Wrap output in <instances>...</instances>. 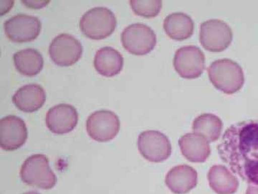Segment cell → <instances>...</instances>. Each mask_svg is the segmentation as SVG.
I'll return each instance as SVG.
<instances>
[{
  "label": "cell",
  "instance_id": "1",
  "mask_svg": "<svg viewBox=\"0 0 258 194\" xmlns=\"http://www.w3.org/2000/svg\"><path fill=\"white\" fill-rule=\"evenodd\" d=\"M217 151L230 171L258 185V120L237 122L226 129Z\"/></svg>",
  "mask_w": 258,
  "mask_h": 194
},
{
  "label": "cell",
  "instance_id": "2",
  "mask_svg": "<svg viewBox=\"0 0 258 194\" xmlns=\"http://www.w3.org/2000/svg\"><path fill=\"white\" fill-rule=\"evenodd\" d=\"M212 84L227 94L240 91L244 83L243 71L240 65L228 59L212 62L208 69Z\"/></svg>",
  "mask_w": 258,
  "mask_h": 194
},
{
  "label": "cell",
  "instance_id": "3",
  "mask_svg": "<svg viewBox=\"0 0 258 194\" xmlns=\"http://www.w3.org/2000/svg\"><path fill=\"white\" fill-rule=\"evenodd\" d=\"M116 25L114 13L104 7L88 10L80 20V28L83 35L93 40H102L110 36Z\"/></svg>",
  "mask_w": 258,
  "mask_h": 194
},
{
  "label": "cell",
  "instance_id": "4",
  "mask_svg": "<svg viewBox=\"0 0 258 194\" xmlns=\"http://www.w3.org/2000/svg\"><path fill=\"white\" fill-rule=\"evenodd\" d=\"M20 177L27 185L40 189H51L57 182L48 158L42 154L33 155L25 160L20 170Z\"/></svg>",
  "mask_w": 258,
  "mask_h": 194
},
{
  "label": "cell",
  "instance_id": "5",
  "mask_svg": "<svg viewBox=\"0 0 258 194\" xmlns=\"http://www.w3.org/2000/svg\"><path fill=\"white\" fill-rule=\"evenodd\" d=\"M123 47L136 56L149 54L157 45V35L150 27L142 23L128 25L121 34Z\"/></svg>",
  "mask_w": 258,
  "mask_h": 194
},
{
  "label": "cell",
  "instance_id": "6",
  "mask_svg": "<svg viewBox=\"0 0 258 194\" xmlns=\"http://www.w3.org/2000/svg\"><path fill=\"white\" fill-rule=\"evenodd\" d=\"M232 38V29L222 20L212 19L200 25V43L207 51L221 52L230 46Z\"/></svg>",
  "mask_w": 258,
  "mask_h": 194
},
{
  "label": "cell",
  "instance_id": "7",
  "mask_svg": "<svg viewBox=\"0 0 258 194\" xmlns=\"http://www.w3.org/2000/svg\"><path fill=\"white\" fill-rule=\"evenodd\" d=\"M137 146L142 156L153 163L166 161L171 154L170 141L159 131L147 130L142 132L139 134Z\"/></svg>",
  "mask_w": 258,
  "mask_h": 194
},
{
  "label": "cell",
  "instance_id": "8",
  "mask_svg": "<svg viewBox=\"0 0 258 194\" xmlns=\"http://www.w3.org/2000/svg\"><path fill=\"white\" fill-rule=\"evenodd\" d=\"M86 129L88 135L97 142H108L114 138L119 132V118L114 112L99 110L88 117Z\"/></svg>",
  "mask_w": 258,
  "mask_h": 194
},
{
  "label": "cell",
  "instance_id": "9",
  "mask_svg": "<svg viewBox=\"0 0 258 194\" xmlns=\"http://www.w3.org/2000/svg\"><path fill=\"white\" fill-rule=\"evenodd\" d=\"M83 54L81 42L69 34H60L51 42L49 55L57 66H70L79 61Z\"/></svg>",
  "mask_w": 258,
  "mask_h": 194
},
{
  "label": "cell",
  "instance_id": "10",
  "mask_svg": "<svg viewBox=\"0 0 258 194\" xmlns=\"http://www.w3.org/2000/svg\"><path fill=\"white\" fill-rule=\"evenodd\" d=\"M174 66L176 72L184 79L200 77L205 69V56L201 49L194 45L180 47L176 51Z\"/></svg>",
  "mask_w": 258,
  "mask_h": 194
},
{
  "label": "cell",
  "instance_id": "11",
  "mask_svg": "<svg viewBox=\"0 0 258 194\" xmlns=\"http://www.w3.org/2000/svg\"><path fill=\"white\" fill-rule=\"evenodd\" d=\"M7 37L15 42H30L36 39L41 31V22L37 17L19 14L4 23Z\"/></svg>",
  "mask_w": 258,
  "mask_h": 194
},
{
  "label": "cell",
  "instance_id": "12",
  "mask_svg": "<svg viewBox=\"0 0 258 194\" xmlns=\"http://www.w3.org/2000/svg\"><path fill=\"white\" fill-rule=\"evenodd\" d=\"M28 139L26 124L20 117L7 116L0 120V147L7 151L21 148Z\"/></svg>",
  "mask_w": 258,
  "mask_h": 194
},
{
  "label": "cell",
  "instance_id": "13",
  "mask_svg": "<svg viewBox=\"0 0 258 194\" xmlns=\"http://www.w3.org/2000/svg\"><path fill=\"white\" fill-rule=\"evenodd\" d=\"M79 121V114L72 105L60 104L49 110L45 117L47 128L55 134L69 133L74 130Z\"/></svg>",
  "mask_w": 258,
  "mask_h": 194
},
{
  "label": "cell",
  "instance_id": "14",
  "mask_svg": "<svg viewBox=\"0 0 258 194\" xmlns=\"http://www.w3.org/2000/svg\"><path fill=\"white\" fill-rule=\"evenodd\" d=\"M198 172L187 165H180L168 172L165 183L169 189L176 194H184L198 185Z\"/></svg>",
  "mask_w": 258,
  "mask_h": 194
},
{
  "label": "cell",
  "instance_id": "15",
  "mask_svg": "<svg viewBox=\"0 0 258 194\" xmlns=\"http://www.w3.org/2000/svg\"><path fill=\"white\" fill-rule=\"evenodd\" d=\"M179 144L183 156L193 163H204L208 160L211 153L208 139L195 132L181 136Z\"/></svg>",
  "mask_w": 258,
  "mask_h": 194
},
{
  "label": "cell",
  "instance_id": "16",
  "mask_svg": "<svg viewBox=\"0 0 258 194\" xmlns=\"http://www.w3.org/2000/svg\"><path fill=\"white\" fill-rule=\"evenodd\" d=\"M46 100V93L41 86L35 83L25 85L13 95V101L19 110L31 113L41 108Z\"/></svg>",
  "mask_w": 258,
  "mask_h": 194
},
{
  "label": "cell",
  "instance_id": "17",
  "mask_svg": "<svg viewBox=\"0 0 258 194\" xmlns=\"http://www.w3.org/2000/svg\"><path fill=\"white\" fill-rule=\"evenodd\" d=\"M123 62V56L118 51L112 47H103L96 53L94 67L102 76L113 77L122 71Z\"/></svg>",
  "mask_w": 258,
  "mask_h": 194
},
{
  "label": "cell",
  "instance_id": "18",
  "mask_svg": "<svg viewBox=\"0 0 258 194\" xmlns=\"http://www.w3.org/2000/svg\"><path fill=\"white\" fill-rule=\"evenodd\" d=\"M210 186L217 194H233L239 187V180L225 166L215 165L208 173Z\"/></svg>",
  "mask_w": 258,
  "mask_h": 194
},
{
  "label": "cell",
  "instance_id": "19",
  "mask_svg": "<svg viewBox=\"0 0 258 194\" xmlns=\"http://www.w3.org/2000/svg\"><path fill=\"white\" fill-rule=\"evenodd\" d=\"M166 35L175 40H184L192 35L195 24L192 19L184 13H174L168 15L164 21Z\"/></svg>",
  "mask_w": 258,
  "mask_h": 194
},
{
  "label": "cell",
  "instance_id": "20",
  "mask_svg": "<svg viewBox=\"0 0 258 194\" xmlns=\"http://www.w3.org/2000/svg\"><path fill=\"white\" fill-rule=\"evenodd\" d=\"M13 59L15 68L24 76H35L43 68L42 54L35 49L26 48L18 51L13 56Z\"/></svg>",
  "mask_w": 258,
  "mask_h": 194
},
{
  "label": "cell",
  "instance_id": "21",
  "mask_svg": "<svg viewBox=\"0 0 258 194\" xmlns=\"http://www.w3.org/2000/svg\"><path fill=\"white\" fill-rule=\"evenodd\" d=\"M221 119L213 114L207 113L198 116L194 120L192 130L203 135L209 142H214L220 138L222 131Z\"/></svg>",
  "mask_w": 258,
  "mask_h": 194
},
{
  "label": "cell",
  "instance_id": "22",
  "mask_svg": "<svg viewBox=\"0 0 258 194\" xmlns=\"http://www.w3.org/2000/svg\"><path fill=\"white\" fill-rule=\"evenodd\" d=\"M130 6L136 15L152 18L160 13L162 2L160 0H132Z\"/></svg>",
  "mask_w": 258,
  "mask_h": 194
},
{
  "label": "cell",
  "instance_id": "23",
  "mask_svg": "<svg viewBox=\"0 0 258 194\" xmlns=\"http://www.w3.org/2000/svg\"><path fill=\"white\" fill-rule=\"evenodd\" d=\"M246 194H258V185L249 184Z\"/></svg>",
  "mask_w": 258,
  "mask_h": 194
},
{
  "label": "cell",
  "instance_id": "24",
  "mask_svg": "<svg viewBox=\"0 0 258 194\" xmlns=\"http://www.w3.org/2000/svg\"><path fill=\"white\" fill-rule=\"evenodd\" d=\"M23 194H40V193H39L38 192H36V191H29V192H26V193H23Z\"/></svg>",
  "mask_w": 258,
  "mask_h": 194
}]
</instances>
